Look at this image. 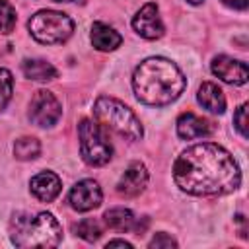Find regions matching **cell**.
<instances>
[{"instance_id":"cell-15","label":"cell","mask_w":249,"mask_h":249,"mask_svg":"<svg viewBox=\"0 0 249 249\" xmlns=\"http://www.w3.org/2000/svg\"><path fill=\"white\" fill-rule=\"evenodd\" d=\"M196 99H198V103L206 109V111H210V113H224V109H226V97H224V91L216 86V84H212V82H204L200 88H198V93H196Z\"/></svg>"},{"instance_id":"cell-25","label":"cell","mask_w":249,"mask_h":249,"mask_svg":"<svg viewBox=\"0 0 249 249\" xmlns=\"http://www.w3.org/2000/svg\"><path fill=\"white\" fill-rule=\"evenodd\" d=\"M130 247V243L128 241H124V239H111V241H107V247Z\"/></svg>"},{"instance_id":"cell-5","label":"cell","mask_w":249,"mask_h":249,"mask_svg":"<svg viewBox=\"0 0 249 249\" xmlns=\"http://www.w3.org/2000/svg\"><path fill=\"white\" fill-rule=\"evenodd\" d=\"M27 27H29V33L39 43H45V45L64 43L74 31L72 19L66 14L54 12V10H41L33 14L27 21Z\"/></svg>"},{"instance_id":"cell-26","label":"cell","mask_w":249,"mask_h":249,"mask_svg":"<svg viewBox=\"0 0 249 249\" xmlns=\"http://www.w3.org/2000/svg\"><path fill=\"white\" fill-rule=\"evenodd\" d=\"M189 2H191V4H200L202 0H189Z\"/></svg>"},{"instance_id":"cell-16","label":"cell","mask_w":249,"mask_h":249,"mask_svg":"<svg viewBox=\"0 0 249 249\" xmlns=\"http://www.w3.org/2000/svg\"><path fill=\"white\" fill-rule=\"evenodd\" d=\"M21 70H23L25 78L35 80V82H49V80L56 78V68L51 62L43 60V58H27V60H23Z\"/></svg>"},{"instance_id":"cell-11","label":"cell","mask_w":249,"mask_h":249,"mask_svg":"<svg viewBox=\"0 0 249 249\" xmlns=\"http://www.w3.org/2000/svg\"><path fill=\"white\" fill-rule=\"evenodd\" d=\"M148 183V171L140 161H132L117 183V193L123 196H136Z\"/></svg>"},{"instance_id":"cell-23","label":"cell","mask_w":249,"mask_h":249,"mask_svg":"<svg viewBox=\"0 0 249 249\" xmlns=\"http://www.w3.org/2000/svg\"><path fill=\"white\" fill-rule=\"evenodd\" d=\"M175 239H171V235L167 233H156L154 239L150 241V247L152 249H163V247H175Z\"/></svg>"},{"instance_id":"cell-17","label":"cell","mask_w":249,"mask_h":249,"mask_svg":"<svg viewBox=\"0 0 249 249\" xmlns=\"http://www.w3.org/2000/svg\"><path fill=\"white\" fill-rule=\"evenodd\" d=\"M105 224L117 231H128L134 228V214L126 208H111L103 216Z\"/></svg>"},{"instance_id":"cell-14","label":"cell","mask_w":249,"mask_h":249,"mask_svg":"<svg viewBox=\"0 0 249 249\" xmlns=\"http://www.w3.org/2000/svg\"><path fill=\"white\" fill-rule=\"evenodd\" d=\"M89 37H91V43L97 51H115L123 43V37L113 27H109L107 23H101V21H95L91 25Z\"/></svg>"},{"instance_id":"cell-24","label":"cell","mask_w":249,"mask_h":249,"mask_svg":"<svg viewBox=\"0 0 249 249\" xmlns=\"http://www.w3.org/2000/svg\"><path fill=\"white\" fill-rule=\"evenodd\" d=\"M226 6H231L235 10H245L247 8V0H222Z\"/></svg>"},{"instance_id":"cell-2","label":"cell","mask_w":249,"mask_h":249,"mask_svg":"<svg viewBox=\"0 0 249 249\" xmlns=\"http://www.w3.org/2000/svg\"><path fill=\"white\" fill-rule=\"evenodd\" d=\"M185 86L187 80L177 64L161 56L146 58L132 76L134 93L146 105H167L183 93Z\"/></svg>"},{"instance_id":"cell-18","label":"cell","mask_w":249,"mask_h":249,"mask_svg":"<svg viewBox=\"0 0 249 249\" xmlns=\"http://www.w3.org/2000/svg\"><path fill=\"white\" fill-rule=\"evenodd\" d=\"M39 152H41V144H39V140L33 138V136H21V138H18L16 144H14V154H16V158H18V160H23V161L37 158Z\"/></svg>"},{"instance_id":"cell-13","label":"cell","mask_w":249,"mask_h":249,"mask_svg":"<svg viewBox=\"0 0 249 249\" xmlns=\"http://www.w3.org/2000/svg\"><path fill=\"white\" fill-rule=\"evenodd\" d=\"M62 185H60V179L53 173V171H41L37 173L33 179H31V193L43 200V202H51L58 196Z\"/></svg>"},{"instance_id":"cell-22","label":"cell","mask_w":249,"mask_h":249,"mask_svg":"<svg viewBox=\"0 0 249 249\" xmlns=\"http://www.w3.org/2000/svg\"><path fill=\"white\" fill-rule=\"evenodd\" d=\"M233 123H235V128L239 130V134L243 138H247V105H241L235 115H233Z\"/></svg>"},{"instance_id":"cell-8","label":"cell","mask_w":249,"mask_h":249,"mask_svg":"<svg viewBox=\"0 0 249 249\" xmlns=\"http://www.w3.org/2000/svg\"><path fill=\"white\" fill-rule=\"evenodd\" d=\"M101 189L99 185L93 181V179H84V181H78L70 195H68V200H70V206L78 212H88V210H93L101 204Z\"/></svg>"},{"instance_id":"cell-19","label":"cell","mask_w":249,"mask_h":249,"mask_svg":"<svg viewBox=\"0 0 249 249\" xmlns=\"http://www.w3.org/2000/svg\"><path fill=\"white\" fill-rule=\"evenodd\" d=\"M74 231H76L78 237H82V239H86V241H95V239L101 235V226H99V222L93 220V218H84V220H80V222L74 226Z\"/></svg>"},{"instance_id":"cell-9","label":"cell","mask_w":249,"mask_h":249,"mask_svg":"<svg viewBox=\"0 0 249 249\" xmlns=\"http://www.w3.org/2000/svg\"><path fill=\"white\" fill-rule=\"evenodd\" d=\"M132 27L138 35H142L144 39H160L163 35V23L158 12V6L154 2L144 4L138 14L132 19Z\"/></svg>"},{"instance_id":"cell-1","label":"cell","mask_w":249,"mask_h":249,"mask_svg":"<svg viewBox=\"0 0 249 249\" xmlns=\"http://www.w3.org/2000/svg\"><path fill=\"white\" fill-rule=\"evenodd\" d=\"M173 179L189 195H226L239 187L241 173L230 152L218 144L200 142L177 158Z\"/></svg>"},{"instance_id":"cell-6","label":"cell","mask_w":249,"mask_h":249,"mask_svg":"<svg viewBox=\"0 0 249 249\" xmlns=\"http://www.w3.org/2000/svg\"><path fill=\"white\" fill-rule=\"evenodd\" d=\"M80 134V152L86 163L89 165H105L113 156V146L107 140L105 132L89 119H84L78 124Z\"/></svg>"},{"instance_id":"cell-12","label":"cell","mask_w":249,"mask_h":249,"mask_svg":"<svg viewBox=\"0 0 249 249\" xmlns=\"http://www.w3.org/2000/svg\"><path fill=\"white\" fill-rule=\"evenodd\" d=\"M212 132V126L206 119L196 117L195 113L187 111L177 119V134L183 140H193V138H202Z\"/></svg>"},{"instance_id":"cell-21","label":"cell","mask_w":249,"mask_h":249,"mask_svg":"<svg viewBox=\"0 0 249 249\" xmlns=\"http://www.w3.org/2000/svg\"><path fill=\"white\" fill-rule=\"evenodd\" d=\"M12 89H14V80L12 74L6 68H0V111L6 107V103L12 97Z\"/></svg>"},{"instance_id":"cell-7","label":"cell","mask_w":249,"mask_h":249,"mask_svg":"<svg viewBox=\"0 0 249 249\" xmlns=\"http://www.w3.org/2000/svg\"><path fill=\"white\" fill-rule=\"evenodd\" d=\"M62 115L58 99L49 89H39L31 97L29 105V119L37 126H53Z\"/></svg>"},{"instance_id":"cell-20","label":"cell","mask_w":249,"mask_h":249,"mask_svg":"<svg viewBox=\"0 0 249 249\" xmlns=\"http://www.w3.org/2000/svg\"><path fill=\"white\" fill-rule=\"evenodd\" d=\"M16 25V10L10 2L0 0V33H10Z\"/></svg>"},{"instance_id":"cell-3","label":"cell","mask_w":249,"mask_h":249,"mask_svg":"<svg viewBox=\"0 0 249 249\" xmlns=\"http://www.w3.org/2000/svg\"><path fill=\"white\" fill-rule=\"evenodd\" d=\"M12 241L18 247H56L62 237L60 224L49 212L18 214L12 220Z\"/></svg>"},{"instance_id":"cell-10","label":"cell","mask_w":249,"mask_h":249,"mask_svg":"<svg viewBox=\"0 0 249 249\" xmlns=\"http://www.w3.org/2000/svg\"><path fill=\"white\" fill-rule=\"evenodd\" d=\"M212 72L226 84H233V86H241L247 82V64L241 60H235L231 56L220 54L212 60Z\"/></svg>"},{"instance_id":"cell-27","label":"cell","mask_w":249,"mask_h":249,"mask_svg":"<svg viewBox=\"0 0 249 249\" xmlns=\"http://www.w3.org/2000/svg\"><path fill=\"white\" fill-rule=\"evenodd\" d=\"M54 2H74V0H54Z\"/></svg>"},{"instance_id":"cell-4","label":"cell","mask_w":249,"mask_h":249,"mask_svg":"<svg viewBox=\"0 0 249 249\" xmlns=\"http://www.w3.org/2000/svg\"><path fill=\"white\" fill-rule=\"evenodd\" d=\"M93 115L99 124H103L107 130L117 132L123 138L128 140H140L142 138V124L136 119V115L119 99L101 95L93 103Z\"/></svg>"}]
</instances>
